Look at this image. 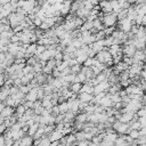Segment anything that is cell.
I'll use <instances>...</instances> for the list:
<instances>
[{
  "label": "cell",
  "instance_id": "6da1fadb",
  "mask_svg": "<svg viewBox=\"0 0 146 146\" xmlns=\"http://www.w3.org/2000/svg\"><path fill=\"white\" fill-rule=\"evenodd\" d=\"M102 21L105 25V27L107 26H113L115 25L116 21H117V14L112 11V13H104L103 17H102Z\"/></svg>",
  "mask_w": 146,
  "mask_h": 146
},
{
  "label": "cell",
  "instance_id": "7a4b0ae2",
  "mask_svg": "<svg viewBox=\"0 0 146 146\" xmlns=\"http://www.w3.org/2000/svg\"><path fill=\"white\" fill-rule=\"evenodd\" d=\"M96 58H97L100 63H105V64H107L108 62H112V60H113V55L110 52L108 48L105 47L103 50H100L99 52H97Z\"/></svg>",
  "mask_w": 146,
  "mask_h": 146
},
{
  "label": "cell",
  "instance_id": "3957f363",
  "mask_svg": "<svg viewBox=\"0 0 146 146\" xmlns=\"http://www.w3.org/2000/svg\"><path fill=\"white\" fill-rule=\"evenodd\" d=\"M133 22L129 18V17H125L123 19H120L119 21V26H120V30H122L123 32L128 33L131 31V26H132Z\"/></svg>",
  "mask_w": 146,
  "mask_h": 146
},
{
  "label": "cell",
  "instance_id": "277c9868",
  "mask_svg": "<svg viewBox=\"0 0 146 146\" xmlns=\"http://www.w3.org/2000/svg\"><path fill=\"white\" fill-rule=\"evenodd\" d=\"M144 106L143 102L139 100V99H131L128 104H127V110L128 111H133V112H137L139 108H141Z\"/></svg>",
  "mask_w": 146,
  "mask_h": 146
},
{
  "label": "cell",
  "instance_id": "5b68a950",
  "mask_svg": "<svg viewBox=\"0 0 146 146\" xmlns=\"http://www.w3.org/2000/svg\"><path fill=\"white\" fill-rule=\"evenodd\" d=\"M110 87H111V83L108 82V80L103 81V82H99L97 86L94 87V89H95L94 95H97V94H99V92H102V91H106V92H107L108 89H110Z\"/></svg>",
  "mask_w": 146,
  "mask_h": 146
},
{
  "label": "cell",
  "instance_id": "8992f818",
  "mask_svg": "<svg viewBox=\"0 0 146 146\" xmlns=\"http://www.w3.org/2000/svg\"><path fill=\"white\" fill-rule=\"evenodd\" d=\"M122 50H123V54L125 56H129V57H133L135 52L137 51V48L135 44H131V43H124V46L122 47Z\"/></svg>",
  "mask_w": 146,
  "mask_h": 146
},
{
  "label": "cell",
  "instance_id": "52a82bcc",
  "mask_svg": "<svg viewBox=\"0 0 146 146\" xmlns=\"http://www.w3.org/2000/svg\"><path fill=\"white\" fill-rule=\"evenodd\" d=\"M133 64L138 63V62H145L146 59V55H145V50L144 49H137V51L133 55Z\"/></svg>",
  "mask_w": 146,
  "mask_h": 146
},
{
  "label": "cell",
  "instance_id": "ba28073f",
  "mask_svg": "<svg viewBox=\"0 0 146 146\" xmlns=\"http://www.w3.org/2000/svg\"><path fill=\"white\" fill-rule=\"evenodd\" d=\"M99 6H100L103 13H112L113 11V8H112V5H111L110 0H102V1H99Z\"/></svg>",
  "mask_w": 146,
  "mask_h": 146
},
{
  "label": "cell",
  "instance_id": "9c48e42d",
  "mask_svg": "<svg viewBox=\"0 0 146 146\" xmlns=\"http://www.w3.org/2000/svg\"><path fill=\"white\" fill-rule=\"evenodd\" d=\"M133 44L137 49H145L146 48V39L145 38H137L133 35Z\"/></svg>",
  "mask_w": 146,
  "mask_h": 146
},
{
  "label": "cell",
  "instance_id": "30bf717a",
  "mask_svg": "<svg viewBox=\"0 0 146 146\" xmlns=\"http://www.w3.org/2000/svg\"><path fill=\"white\" fill-rule=\"evenodd\" d=\"M39 87H40V86H39ZM39 87L32 88V89L29 91V94H26V99H27V100L35 102V100L39 99V98H38V88H39Z\"/></svg>",
  "mask_w": 146,
  "mask_h": 146
},
{
  "label": "cell",
  "instance_id": "8fae6325",
  "mask_svg": "<svg viewBox=\"0 0 146 146\" xmlns=\"http://www.w3.org/2000/svg\"><path fill=\"white\" fill-rule=\"evenodd\" d=\"M14 113H15V110H14L13 106H6L2 111H0V116H2V117L6 119V117L11 116Z\"/></svg>",
  "mask_w": 146,
  "mask_h": 146
},
{
  "label": "cell",
  "instance_id": "7c38bea8",
  "mask_svg": "<svg viewBox=\"0 0 146 146\" xmlns=\"http://www.w3.org/2000/svg\"><path fill=\"white\" fill-rule=\"evenodd\" d=\"M32 144H34V140H33V137L30 136L29 133H26L21 138V146H30Z\"/></svg>",
  "mask_w": 146,
  "mask_h": 146
},
{
  "label": "cell",
  "instance_id": "4fadbf2b",
  "mask_svg": "<svg viewBox=\"0 0 146 146\" xmlns=\"http://www.w3.org/2000/svg\"><path fill=\"white\" fill-rule=\"evenodd\" d=\"M78 97H79L80 100H83V102H87V103H90V102H92V99H94V95H92V94L84 92V91L78 94Z\"/></svg>",
  "mask_w": 146,
  "mask_h": 146
},
{
  "label": "cell",
  "instance_id": "5bb4252c",
  "mask_svg": "<svg viewBox=\"0 0 146 146\" xmlns=\"http://www.w3.org/2000/svg\"><path fill=\"white\" fill-rule=\"evenodd\" d=\"M63 136H64V133H63L62 130H57V129H55V130L49 135V138H50L51 141H54V140H59Z\"/></svg>",
  "mask_w": 146,
  "mask_h": 146
},
{
  "label": "cell",
  "instance_id": "9a60e30c",
  "mask_svg": "<svg viewBox=\"0 0 146 146\" xmlns=\"http://www.w3.org/2000/svg\"><path fill=\"white\" fill-rule=\"evenodd\" d=\"M108 50H110V52H111L113 56L117 55L120 51H123V50H122V47H121L120 44H116V43H113L112 46H110V47H108Z\"/></svg>",
  "mask_w": 146,
  "mask_h": 146
},
{
  "label": "cell",
  "instance_id": "2e32d148",
  "mask_svg": "<svg viewBox=\"0 0 146 146\" xmlns=\"http://www.w3.org/2000/svg\"><path fill=\"white\" fill-rule=\"evenodd\" d=\"M25 112H26V107H25L24 104H19V105H17V106L15 107V114L18 116V119H19L22 115H24Z\"/></svg>",
  "mask_w": 146,
  "mask_h": 146
},
{
  "label": "cell",
  "instance_id": "e0dca14e",
  "mask_svg": "<svg viewBox=\"0 0 146 146\" xmlns=\"http://www.w3.org/2000/svg\"><path fill=\"white\" fill-rule=\"evenodd\" d=\"M81 88H82V82H72L70 86V89L75 94H80Z\"/></svg>",
  "mask_w": 146,
  "mask_h": 146
},
{
  "label": "cell",
  "instance_id": "ac0fdd59",
  "mask_svg": "<svg viewBox=\"0 0 146 146\" xmlns=\"http://www.w3.org/2000/svg\"><path fill=\"white\" fill-rule=\"evenodd\" d=\"M75 121H78V122H82V123L88 122V114H87L86 112L78 114V115L75 116Z\"/></svg>",
  "mask_w": 146,
  "mask_h": 146
},
{
  "label": "cell",
  "instance_id": "d6986e66",
  "mask_svg": "<svg viewBox=\"0 0 146 146\" xmlns=\"http://www.w3.org/2000/svg\"><path fill=\"white\" fill-rule=\"evenodd\" d=\"M66 136V145H73V144H76V141H78V139H76V137H75V133L73 135V133H68V135H65Z\"/></svg>",
  "mask_w": 146,
  "mask_h": 146
},
{
  "label": "cell",
  "instance_id": "ffe728a7",
  "mask_svg": "<svg viewBox=\"0 0 146 146\" xmlns=\"http://www.w3.org/2000/svg\"><path fill=\"white\" fill-rule=\"evenodd\" d=\"M82 91H84V92H89V94H92V95H94L95 89H94V87H92V86H90L89 83H83L80 92H82Z\"/></svg>",
  "mask_w": 146,
  "mask_h": 146
},
{
  "label": "cell",
  "instance_id": "44dd1931",
  "mask_svg": "<svg viewBox=\"0 0 146 146\" xmlns=\"http://www.w3.org/2000/svg\"><path fill=\"white\" fill-rule=\"evenodd\" d=\"M58 106H59V111H60V113H63V114H65L67 111H70V107H68V103H67V100H65V102H63V103L58 104Z\"/></svg>",
  "mask_w": 146,
  "mask_h": 146
},
{
  "label": "cell",
  "instance_id": "7402d4cb",
  "mask_svg": "<svg viewBox=\"0 0 146 146\" xmlns=\"http://www.w3.org/2000/svg\"><path fill=\"white\" fill-rule=\"evenodd\" d=\"M36 47H38V43H36V42L29 43L26 52H29V54H31V55H34V54H35V51H36Z\"/></svg>",
  "mask_w": 146,
  "mask_h": 146
},
{
  "label": "cell",
  "instance_id": "603a6c76",
  "mask_svg": "<svg viewBox=\"0 0 146 146\" xmlns=\"http://www.w3.org/2000/svg\"><path fill=\"white\" fill-rule=\"evenodd\" d=\"M36 56H39V59L40 60H46V62H48L51 57H50V54H49V50L47 49V50H44L42 54H40V55H36Z\"/></svg>",
  "mask_w": 146,
  "mask_h": 146
},
{
  "label": "cell",
  "instance_id": "cb8c5ba5",
  "mask_svg": "<svg viewBox=\"0 0 146 146\" xmlns=\"http://www.w3.org/2000/svg\"><path fill=\"white\" fill-rule=\"evenodd\" d=\"M38 129H39V123H36V122H35L34 124H32V125L29 128V131H27V133H29L30 136H32V137H33V136L35 135V132L38 131Z\"/></svg>",
  "mask_w": 146,
  "mask_h": 146
},
{
  "label": "cell",
  "instance_id": "d4e9b609",
  "mask_svg": "<svg viewBox=\"0 0 146 146\" xmlns=\"http://www.w3.org/2000/svg\"><path fill=\"white\" fill-rule=\"evenodd\" d=\"M145 32H146V27H144V25H139L138 32L135 34V36H137V38H145Z\"/></svg>",
  "mask_w": 146,
  "mask_h": 146
},
{
  "label": "cell",
  "instance_id": "484cf974",
  "mask_svg": "<svg viewBox=\"0 0 146 146\" xmlns=\"http://www.w3.org/2000/svg\"><path fill=\"white\" fill-rule=\"evenodd\" d=\"M89 46H90V47H91V48H92V49H94L95 51H97V52H99L100 50H103V49L105 48L104 46H102V44H99V43H98L97 41H95L94 43H91V44H89Z\"/></svg>",
  "mask_w": 146,
  "mask_h": 146
},
{
  "label": "cell",
  "instance_id": "4316f807",
  "mask_svg": "<svg viewBox=\"0 0 146 146\" xmlns=\"http://www.w3.org/2000/svg\"><path fill=\"white\" fill-rule=\"evenodd\" d=\"M114 36L113 35H107L106 38H105V47H110V46H112L113 43H114Z\"/></svg>",
  "mask_w": 146,
  "mask_h": 146
},
{
  "label": "cell",
  "instance_id": "83f0119b",
  "mask_svg": "<svg viewBox=\"0 0 146 146\" xmlns=\"http://www.w3.org/2000/svg\"><path fill=\"white\" fill-rule=\"evenodd\" d=\"M88 54H82V55H79V56H76L75 58H76V60H78V63L79 64H83L87 59H88Z\"/></svg>",
  "mask_w": 146,
  "mask_h": 146
},
{
  "label": "cell",
  "instance_id": "f1b7e54d",
  "mask_svg": "<svg viewBox=\"0 0 146 146\" xmlns=\"http://www.w3.org/2000/svg\"><path fill=\"white\" fill-rule=\"evenodd\" d=\"M68 66H70V65H68V60H63L59 65H57V66H56V68H57V70H59L60 72H63V71H64L66 67H68Z\"/></svg>",
  "mask_w": 146,
  "mask_h": 146
},
{
  "label": "cell",
  "instance_id": "f546056e",
  "mask_svg": "<svg viewBox=\"0 0 146 146\" xmlns=\"http://www.w3.org/2000/svg\"><path fill=\"white\" fill-rule=\"evenodd\" d=\"M128 141L125 139V136H121V137H117L116 140H115V145H127Z\"/></svg>",
  "mask_w": 146,
  "mask_h": 146
},
{
  "label": "cell",
  "instance_id": "4dcf8cb0",
  "mask_svg": "<svg viewBox=\"0 0 146 146\" xmlns=\"http://www.w3.org/2000/svg\"><path fill=\"white\" fill-rule=\"evenodd\" d=\"M33 70H34V73L42 72V71H43V65H42L40 62H38V63H35V64L33 65Z\"/></svg>",
  "mask_w": 146,
  "mask_h": 146
},
{
  "label": "cell",
  "instance_id": "1f68e13d",
  "mask_svg": "<svg viewBox=\"0 0 146 146\" xmlns=\"http://www.w3.org/2000/svg\"><path fill=\"white\" fill-rule=\"evenodd\" d=\"M75 73H70V74H67V75H65V76H63V79L65 80V81H67V82H70V83H72V82H74V79H75Z\"/></svg>",
  "mask_w": 146,
  "mask_h": 146
},
{
  "label": "cell",
  "instance_id": "d6a6232c",
  "mask_svg": "<svg viewBox=\"0 0 146 146\" xmlns=\"http://www.w3.org/2000/svg\"><path fill=\"white\" fill-rule=\"evenodd\" d=\"M131 138H133V139H137L139 136H140V133H139V130H137V129H131L130 130V132L128 133Z\"/></svg>",
  "mask_w": 146,
  "mask_h": 146
},
{
  "label": "cell",
  "instance_id": "836d02e7",
  "mask_svg": "<svg viewBox=\"0 0 146 146\" xmlns=\"http://www.w3.org/2000/svg\"><path fill=\"white\" fill-rule=\"evenodd\" d=\"M82 64H75V65H73V66H71V70H72V73H75V74H78L81 70H82V66H81Z\"/></svg>",
  "mask_w": 146,
  "mask_h": 146
},
{
  "label": "cell",
  "instance_id": "e575fe53",
  "mask_svg": "<svg viewBox=\"0 0 146 146\" xmlns=\"http://www.w3.org/2000/svg\"><path fill=\"white\" fill-rule=\"evenodd\" d=\"M125 17H128V9H122V10L117 14V19L120 21V19H123V18H125Z\"/></svg>",
  "mask_w": 146,
  "mask_h": 146
},
{
  "label": "cell",
  "instance_id": "d590c367",
  "mask_svg": "<svg viewBox=\"0 0 146 146\" xmlns=\"http://www.w3.org/2000/svg\"><path fill=\"white\" fill-rule=\"evenodd\" d=\"M44 50H47L46 44H38V47H36V51H35L34 55H40V54H42Z\"/></svg>",
  "mask_w": 146,
  "mask_h": 146
},
{
  "label": "cell",
  "instance_id": "8d00e7d4",
  "mask_svg": "<svg viewBox=\"0 0 146 146\" xmlns=\"http://www.w3.org/2000/svg\"><path fill=\"white\" fill-rule=\"evenodd\" d=\"M111 98H112V100H113V103H114V104H115V103H117V102H120V100H122V97L120 96V94H119V92H115V94L111 95Z\"/></svg>",
  "mask_w": 146,
  "mask_h": 146
},
{
  "label": "cell",
  "instance_id": "74e56055",
  "mask_svg": "<svg viewBox=\"0 0 146 146\" xmlns=\"http://www.w3.org/2000/svg\"><path fill=\"white\" fill-rule=\"evenodd\" d=\"M115 30H116V29H115L114 25H113V26H107V27L104 29V31H105V33H106V36H107V35H112V33H113Z\"/></svg>",
  "mask_w": 146,
  "mask_h": 146
},
{
  "label": "cell",
  "instance_id": "f35d334b",
  "mask_svg": "<svg viewBox=\"0 0 146 146\" xmlns=\"http://www.w3.org/2000/svg\"><path fill=\"white\" fill-rule=\"evenodd\" d=\"M19 89H21V91H23V92L26 95V94H29V91H30L32 88H31L30 84H22V86L19 87Z\"/></svg>",
  "mask_w": 146,
  "mask_h": 146
},
{
  "label": "cell",
  "instance_id": "ab89813d",
  "mask_svg": "<svg viewBox=\"0 0 146 146\" xmlns=\"http://www.w3.org/2000/svg\"><path fill=\"white\" fill-rule=\"evenodd\" d=\"M23 71H24V73H25V74H29V73L34 72L33 66H32V65H29V64H26V65H25V67L23 68Z\"/></svg>",
  "mask_w": 146,
  "mask_h": 146
},
{
  "label": "cell",
  "instance_id": "60d3db41",
  "mask_svg": "<svg viewBox=\"0 0 146 146\" xmlns=\"http://www.w3.org/2000/svg\"><path fill=\"white\" fill-rule=\"evenodd\" d=\"M42 23H43V21H42V18H41V17H39V16H36V17L33 19V24H34L36 27H39Z\"/></svg>",
  "mask_w": 146,
  "mask_h": 146
},
{
  "label": "cell",
  "instance_id": "b9f144b4",
  "mask_svg": "<svg viewBox=\"0 0 146 146\" xmlns=\"http://www.w3.org/2000/svg\"><path fill=\"white\" fill-rule=\"evenodd\" d=\"M137 115L138 116H146V106H143L141 108H139L137 111Z\"/></svg>",
  "mask_w": 146,
  "mask_h": 146
},
{
  "label": "cell",
  "instance_id": "7bdbcfd3",
  "mask_svg": "<svg viewBox=\"0 0 146 146\" xmlns=\"http://www.w3.org/2000/svg\"><path fill=\"white\" fill-rule=\"evenodd\" d=\"M120 6H121V9H129V7L131 6L130 5V2L129 1H122V2H120Z\"/></svg>",
  "mask_w": 146,
  "mask_h": 146
},
{
  "label": "cell",
  "instance_id": "ee69618b",
  "mask_svg": "<svg viewBox=\"0 0 146 146\" xmlns=\"http://www.w3.org/2000/svg\"><path fill=\"white\" fill-rule=\"evenodd\" d=\"M138 29H139V25L136 24V23H133L132 26H131V31H130V32H131L132 34H136V33L138 32Z\"/></svg>",
  "mask_w": 146,
  "mask_h": 146
},
{
  "label": "cell",
  "instance_id": "f6af8a7d",
  "mask_svg": "<svg viewBox=\"0 0 146 146\" xmlns=\"http://www.w3.org/2000/svg\"><path fill=\"white\" fill-rule=\"evenodd\" d=\"M138 121H139L141 128H143V127H146V116H139V117H138Z\"/></svg>",
  "mask_w": 146,
  "mask_h": 146
},
{
  "label": "cell",
  "instance_id": "bcb514c9",
  "mask_svg": "<svg viewBox=\"0 0 146 146\" xmlns=\"http://www.w3.org/2000/svg\"><path fill=\"white\" fill-rule=\"evenodd\" d=\"M39 27H40V29H41L42 31H47V30H49V29H50L51 26H50L49 24H47L46 22H43V23H42V24H41V25H40Z\"/></svg>",
  "mask_w": 146,
  "mask_h": 146
},
{
  "label": "cell",
  "instance_id": "7dc6e473",
  "mask_svg": "<svg viewBox=\"0 0 146 146\" xmlns=\"http://www.w3.org/2000/svg\"><path fill=\"white\" fill-rule=\"evenodd\" d=\"M87 54H88V56H89V57H92V58H94V57H96V55H97V51H95V50H94V49L90 47Z\"/></svg>",
  "mask_w": 146,
  "mask_h": 146
},
{
  "label": "cell",
  "instance_id": "c3c4849f",
  "mask_svg": "<svg viewBox=\"0 0 146 146\" xmlns=\"http://www.w3.org/2000/svg\"><path fill=\"white\" fill-rule=\"evenodd\" d=\"M88 104L89 103H87V102H83V100H80V103H79V107H80V111H83L87 106H88Z\"/></svg>",
  "mask_w": 146,
  "mask_h": 146
},
{
  "label": "cell",
  "instance_id": "681fc988",
  "mask_svg": "<svg viewBox=\"0 0 146 146\" xmlns=\"http://www.w3.org/2000/svg\"><path fill=\"white\" fill-rule=\"evenodd\" d=\"M143 17H144V16H139V15H138V16L136 17V19H135L133 23H136V24H138V25H143Z\"/></svg>",
  "mask_w": 146,
  "mask_h": 146
},
{
  "label": "cell",
  "instance_id": "f907efd6",
  "mask_svg": "<svg viewBox=\"0 0 146 146\" xmlns=\"http://www.w3.org/2000/svg\"><path fill=\"white\" fill-rule=\"evenodd\" d=\"M75 64H78L76 58H71V59L68 60V65H70V66H73V65H75Z\"/></svg>",
  "mask_w": 146,
  "mask_h": 146
},
{
  "label": "cell",
  "instance_id": "816d5d0a",
  "mask_svg": "<svg viewBox=\"0 0 146 146\" xmlns=\"http://www.w3.org/2000/svg\"><path fill=\"white\" fill-rule=\"evenodd\" d=\"M139 133L140 136H146V127H143L139 129Z\"/></svg>",
  "mask_w": 146,
  "mask_h": 146
},
{
  "label": "cell",
  "instance_id": "f5cc1de1",
  "mask_svg": "<svg viewBox=\"0 0 146 146\" xmlns=\"http://www.w3.org/2000/svg\"><path fill=\"white\" fill-rule=\"evenodd\" d=\"M6 60V52H1L0 54V63H3Z\"/></svg>",
  "mask_w": 146,
  "mask_h": 146
},
{
  "label": "cell",
  "instance_id": "db71d44e",
  "mask_svg": "<svg viewBox=\"0 0 146 146\" xmlns=\"http://www.w3.org/2000/svg\"><path fill=\"white\" fill-rule=\"evenodd\" d=\"M8 2H10V0H0V5L2 6V5H6V3H8Z\"/></svg>",
  "mask_w": 146,
  "mask_h": 146
},
{
  "label": "cell",
  "instance_id": "11a10c76",
  "mask_svg": "<svg viewBox=\"0 0 146 146\" xmlns=\"http://www.w3.org/2000/svg\"><path fill=\"white\" fill-rule=\"evenodd\" d=\"M144 68H146V62L144 63Z\"/></svg>",
  "mask_w": 146,
  "mask_h": 146
},
{
  "label": "cell",
  "instance_id": "9f6ffc18",
  "mask_svg": "<svg viewBox=\"0 0 146 146\" xmlns=\"http://www.w3.org/2000/svg\"><path fill=\"white\" fill-rule=\"evenodd\" d=\"M117 1H120V2H122V1H124V0H117Z\"/></svg>",
  "mask_w": 146,
  "mask_h": 146
},
{
  "label": "cell",
  "instance_id": "6f0895ef",
  "mask_svg": "<svg viewBox=\"0 0 146 146\" xmlns=\"http://www.w3.org/2000/svg\"><path fill=\"white\" fill-rule=\"evenodd\" d=\"M145 39H146V32H145Z\"/></svg>",
  "mask_w": 146,
  "mask_h": 146
}]
</instances>
